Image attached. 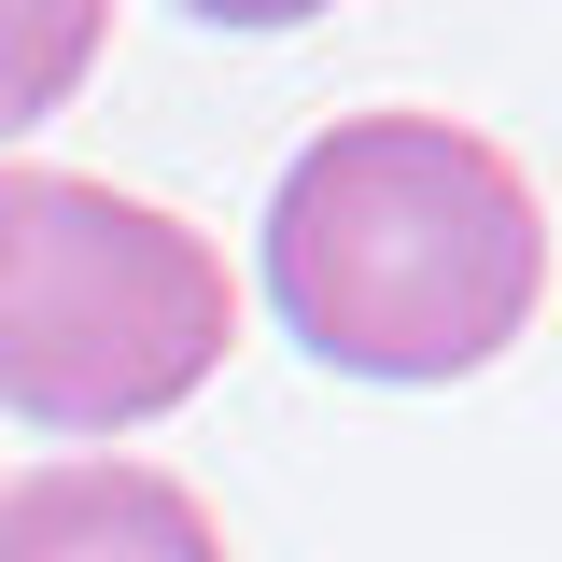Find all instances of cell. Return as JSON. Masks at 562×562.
Masks as SVG:
<instances>
[{
	"label": "cell",
	"mask_w": 562,
	"mask_h": 562,
	"mask_svg": "<svg viewBox=\"0 0 562 562\" xmlns=\"http://www.w3.org/2000/svg\"><path fill=\"white\" fill-rule=\"evenodd\" d=\"M549 211L506 140L450 113H338L268 198V310L338 380H479L535 338Z\"/></svg>",
	"instance_id": "1"
},
{
	"label": "cell",
	"mask_w": 562,
	"mask_h": 562,
	"mask_svg": "<svg viewBox=\"0 0 562 562\" xmlns=\"http://www.w3.org/2000/svg\"><path fill=\"white\" fill-rule=\"evenodd\" d=\"M239 338V281L183 211L0 155V408L43 436H140Z\"/></svg>",
	"instance_id": "2"
},
{
	"label": "cell",
	"mask_w": 562,
	"mask_h": 562,
	"mask_svg": "<svg viewBox=\"0 0 562 562\" xmlns=\"http://www.w3.org/2000/svg\"><path fill=\"white\" fill-rule=\"evenodd\" d=\"M0 562H225V520L169 464L85 450L43 479H0Z\"/></svg>",
	"instance_id": "3"
},
{
	"label": "cell",
	"mask_w": 562,
	"mask_h": 562,
	"mask_svg": "<svg viewBox=\"0 0 562 562\" xmlns=\"http://www.w3.org/2000/svg\"><path fill=\"white\" fill-rule=\"evenodd\" d=\"M113 43V0H0V140L57 127Z\"/></svg>",
	"instance_id": "4"
},
{
	"label": "cell",
	"mask_w": 562,
	"mask_h": 562,
	"mask_svg": "<svg viewBox=\"0 0 562 562\" xmlns=\"http://www.w3.org/2000/svg\"><path fill=\"white\" fill-rule=\"evenodd\" d=\"M183 14H198V29H310L324 0H183Z\"/></svg>",
	"instance_id": "5"
}]
</instances>
